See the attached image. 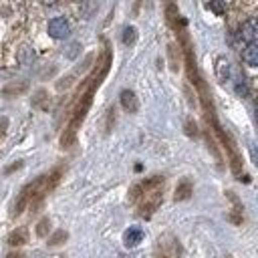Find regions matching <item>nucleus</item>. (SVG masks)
I'll return each mask as SVG.
<instances>
[{"label":"nucleus","instance_id":"b1692460","mask_svg":"<svg viewBox=\"0 0 258 258\" xmlns=\"http://www.w3.org/2000/svg\"><path fill=\"white\" fill-rule=\"evenodd\" d=\"M113 123H115V107L109 109V117H107V131L113 129Z\"/></svg>","mask_w":258,"mask_h":258},{"label":"nucleus","instance_id":"bb28decb","mask_svg":"<svg viewBox=\"0 0 258 258\" xmlns=\"http://www.w3.org/2000/svg\"><path fill=\"white\" fill-rule=\"evenodd\" d=\"M6 258H24V254L22 252H10Z\"/></svg>","mask_w":258,"mask_h":258},{"label":"nucleus","instance_id":"aec40b11","mask_svg":"<svg viewBox=\"0 0 258 258\" xmlns=\"http://www.w3.org/2000/svg\"><path fill=\"white\" fill-rule=\"evenodd\" d=\"M18 60H20L22 64L30 62V60H32V48H28V46H22V48L18 50Z\"/></svg>","mask_w":258,"mask_h":258},{"label":"nucleus","instance_id":"f3484780","mask_svg":"<svg viewBox=\"0 0 258 258\" xmlns=\"http://www.w3.org/2000/svg\"><path fill=\"white\" fill-rule=\"evenodd\" d=\"M135 40H137V28L135 26H125V30H123V42L127 46H131V44H135Z\"/></svg>","mask_w":258,"mask_h":258},{"label":"nucleus","instance_id":"f03ea898","mask_svg":"<svg viewBox=\"0 0 258 258\" xmlns=\"http://www.w3.org/2000/svg\"><path fill=\"white\" fill-rule=\"evenodd\" d=\"M60 173H62V169L56 167L54 171L44 173V175H38L36 179H32L30 183H26V185L20 189V194H18V198H16V202H14L12 216H20L26 206H30V208L40 206L42 200H44V196L56 187V183H58V179H60Z\"/></svg>","mask_w":258,"mask_h":258},{"label":"nucleus","instance_id":"c85d7f7f","mask_svg":"<svg viewBox=\"0 0 258 258\" xmlns=\"http://www.w3.org/2000/svg\"><path fill=\"white\" fill-rule=\"evenodd\" d=\"M60 258H64V256H60Z\"/></svg>","mask_w":258,"mask_h":258},{"label":"nucleus","instance_id":"2eb2a0df","mask_svg":"<svg viewBox=\"0 0 258 258\" xmlns=\"http://www.w3.org/2000/svg\"><path fill=\"white\" fill-rule=\"evenodd\" d=\"M32 105L34 107H40V109H48V97H46V91L44 89H38L32 97Z\"/></svg>","mask_w":258,"mask_h":258},{"label":"nucleus","instance_id":"412c9836","mask_svg":"<svg viewBox=\"0 0 258 258\" xmlns=\"http://www.w3.org/2000/svg\"><path fill=\"white\" fill-rule=\"evenodd\" d=\"M206 8L212 10V12H216L218 16H222V14L226 12V4H224V2H208Z\"/></svg>","mask_w":258,"mask_h":258},{"label":"nucleus","instance_id":"0eeeda50","mask_svg":"<svg viewBox=\"0 0 258 258\" xmlns=\"http://www.w3.org/2000/svg\"><path fill=\"white\" fill-rule=\"evenodd\" d=\"M191 194H194V183H191V179H189V177H183V179L175 185L173 200H175V202H185V200H189V198H191Z\"/></svg>","mask_w":258,"mask_h":258},{"label":"nucleus","instance_id":"393cba45","mask_svg":"<svg viewBox=\"0 0 258 258\" xmlns=\"http://www.w3.org/2000/svg\"><path fill=\"white\" fill-rule=\"evenodd\" d=\"M20 167H22V161H16V163H12L10 167H6V169H4V173L8 175V173H12V171H16V169H20Z\"/></svg>","mask_w":258,"mask_h":258},{"label":"nucleus","instance_id":"6e6552de","mask_svg":"<svg viewBox=\"0 0 258 258\" xmlns=\"http://www.w3.org/2000/svg\"><path fill=\"white\" fill-rule=\"evenodd\" d=\"M143 230L139 228V226H129V230H125V234H123V244L127 246V248H135L141 240H143Z\"/></svg>","mask_w":258,"mask_h":258},{"label":"nucleus","instance_id":"cd10ccee","mask_svg":"<svg viewBox=\"0 0 258 258\" xmlns=\"http://www.w3.org/2000/svg\"><path fill=\"white\" fill-rule=\"evenodd\" d=\"M155 258H167V256H165V254H157Z\"/></svg>","mask_w":258,"mask_h":258},{"label":"nucleus","instance_id":"ddd939ff","mask_svg":"<svg viewBox=\"0 0 258 258\" xmlns=\"http://www.w3.org/2000/svg\"><path fill=\"white\" fill-rule=\"evenodd\" d=\"M228 194V198L232 200V204H234V214H230L228 218H230V222L232 224H242V204H240V200L232 194V191H226Z\"/></svg>","mask_w":258,"mask_h":258},{"label":"nucleus","instance_id":"9d476101","mask_svg":"<svg viewBox=\"0 0 258 258\" xmlns=\"http://www.w3.org/2000/svg\"><path fill=\"white\" fill-rule=\"evenodd\" d=\"M26 89H28V81H14V83H8V85L2 89V95H4V97H18V95H22Z\"/></svg>","mask_w":258,"mask_h":258},{"label":"nucleus","instance_id":"f8f14e48","mask_svg":"<svg viewBox=\"0 0 258 258\" xmlns=\"http://www.w3.org/2000/svg\"><path fill=\"white\" fill-rule=\"evenodd\" d=\"M242 60L248 67H256L258 64V46H256V42L246 44V48L242 50Z\"/></svg>","mask_w":258,"mask_h":258},{"label":"nucleus","instance_id":"dca6fc26","mask_svg":"<svg viewBox=\"0 0 258 258\" xmlns=\"http://www.w3.org/2000/svg\"><path fill=\"white\" fill-rule=\"evenodd\" d=\"M69 240V232H64V230H56L50 238H48V246H60V244H64Z\"/></svg>","mask_w":258,"mask_h":258},{"label":"nucleus","instance_id":"9b49d317","mask_svg":"<svg viewBox=\"0 0 258 258\" xmlns=\"http://www.w3.org/2000/svg\"><path fill=\"white\" fill-rule=\"evenodd\" d=\"M216 77L220 83H226L230 79V62L226 56H218L216 58Z\"/></svg>","mask_w":258,"mask_h":258},{"label":"nucleus","instance_id":"4468645a","mask_svg":"<svg viewBox=\"0 0 258 258\" xmlns=\"http://www.w3.org/2000/svg\"><path fill=\"white\" fill-rule=\"evenodd\" d=\"M240 36H242L248 44L254 42V36H256V26H254V22H244L242 28H240Z\"/></svg>","mask_w":258,"mask_h":258},{"label":"nucleus","instance_id":"20e7f679","mask_svg":"<svg viewBox=\"0 0 258 258\" xmlns=\"http://www.w3.org/2000/svg\"><path fill=\"white\" fill-rule=\"evenodd\" d=\"M161 185H163V175H151V177H145V179L137 181V183L129 189V200H131V202H137L145 191L155 189V187H161Z\"/></svg>","mask_w":258,"mask_h":258},{"label":"nucleus","instance_id":"39448f33","mask_svg":"<svg viewBox=\"0 0 258 258\" xmlns=\"http://www.w3.org/2000/svg\"><path fill=\"white\" fill-rule=\"evenodd\" d=\"M48 34L52 38H67L71 34V26H69V20L64 16H54L48 20V26H46Z\"/></svg>","mask_w":258,"mask_h":258},{"label":"nucleus","instance_id":"4be33fe9","mask_svg":"<svg viewBox=\"0 0 258 258\" xmlns=\"http://www.w3.org/2000/svg\"><path fill=\"white\" fill-rule=\"evenodd\" d=\"M167 52H169V60H171V71H177L179 69V64H177V48H175V44H169L167 46Z\"/></svg>","mask_w":258,"mask_h":258},{"label":"nucleus","instance_id":"5701e85b","mask_svg":"<svg viewBox=\"0 0 258 258\" xmlns=\"http://www.w3.org/2000/svg\"><path fill=\"white\" fill-rule=\"evenodd\" d=\"M185 133H187V135H189V137H191V135H196V133H198V129H196V123H194V121H191V119H187V121H185Z\"/></svg>","mask_w":258,"mask_h":258},{"label":"nucleus","instance_id":"a211bd4d","mask_svg":"<svg viewBox=\"0 0 258 258\" xmlns=\"http://www.w3.org/2000/svg\"><path fill=\"white\" fill-rule=\"evenodd\" d=\"M48 230H50V218L44 216V218H40V222L36 224V236H38V238H44V236L48 234Z\"/></svg>","mask_w":258,"mask_h":258},{"label":"nucleus","instance_id":"f257e3e1","mask_svg":"<svg viewBox=\"0 0 258 258\" xmlns=\"http://www.w3.org/2000/svg\"><path fill=\"white\" fill-rule=\"evenodd\" d=\"M109 67H111V48L105 46L101 60H99L97 67L91 71V75H89L85 81H81V85H79V89H77V93H75L73 107H71V117H69V123H67L64 131H62V137H60L62 149L73 147V143H75V139H77V131H79V127L83 125V121H85V117H87V113H89V109H91L93 95H95V91L99 89V85H101V81L105 79V75L109 73Z\"/></svg>","mask_w":258,"mask_h":258},{"label":"nucleus","instance_id":"a878e982","mask_svg":"<svg viewBox=\"0 0 258 258\" xmlns=\"http://www.w3.org/2000/svg\"><path fill=\"white\" fill-rule=\"evenodd\" d=\"M6 127H8V119L0 117V133H6Z\"/></svg>","mask_w":258,"mask_h":258},{"label":"nucleus","instance_id":"1a4fd4ad","mask_svg":"<svg viewBox=\"0 0 258 258\" xmlns=\"http://www.w3.org/2000/svg\"><path fill=\"white\" fill-rule=\"evenodd\" d=\"M6 242H8L10 246H24V244L28 242V228L20 226V228L12 230V232L8 234V238H6Z\"/></svg>","mask_w":258,"mask_h":258},{"label":"nucleus","instance_id":"7ed1b4c3","mask_svg":"<svg viewBox=\"0 0 258 258\" xmlns=\"http://www.w3.org/2000/svg\"><path fill=\"white\" fill-rule=\"evenodd\" d=\"M163 185L161 187H155V189H149V191H145L135 204L139 206V216H143V218H151L153 214H155V210L159 208V204H161V200H163Z\"/></svg>","mask_w":258,"mask_h":258},{"label":"nucleus","instance_id":"423d86ee","mask_svg":"<svg viewBox=\"0 0 258 258\" xmlns=\"http://www.w3.org/2000/svg\"><path fill=\"white\" fill-rule=\"evenodd\" d=\"M119 103H121V107H123L127 113H137V109H139L137 97H135V93H133L131 89H123V91H121Z\"/></svg>","mask_w":258,"mask_h":258},{"label":"nucleus","instance_id":"6ab92c4d","mask_svg":"<svg viewBox=\"0 0 258 258\" xmlns=\"http://www.w3.org/2000/svg\"><path fill=\"white\" fill-rule=\"evenodd\" d=\"M234 89H236V93H238L240 97H248V87H246L244 77H236V85H234Z\"/></svg>","mask_w":258,"mask_h":258}]
</instances>
